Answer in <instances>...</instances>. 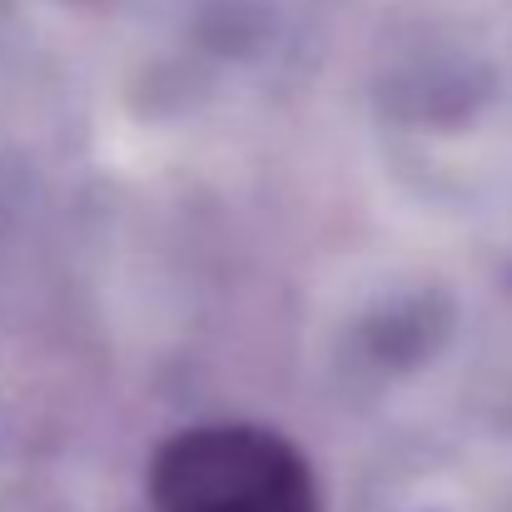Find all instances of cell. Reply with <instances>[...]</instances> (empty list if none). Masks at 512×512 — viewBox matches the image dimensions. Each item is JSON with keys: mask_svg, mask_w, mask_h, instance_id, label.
Segmentation results:
<instances>
[{"mask_svg": "<svg viewBox=\"0 0 512 512\" xmlns=\"http://www.w3.org/2000/svg\"><path fill=\"white\" fill-rule=\"evenodd\" d=\"M155 512H319L314 468L274 428L204 423L155 453Z\"/></svg>", "mask_w": 512, "mask_h": 512, "instance_id": "obj_1", "label": "cell"}]
</instances>
